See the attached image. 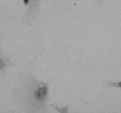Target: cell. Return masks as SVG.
<instances>
[{"label":"cell","instance_id":"cell-1","mask_svg":"<svg viewBox=\"0 0 121 113\" xmlns=\"http://www.w3.org/2000/svg\"><path fill=\"white\" fill-rule=\"evenodd\" d=\"M18 104L28 113H41L48 111L49 85L39 80L30 71L19 78L14 90Z\"/></svg>","mask_w":121,"mask_h":113},{"label":"cell","instance_id":"cell-2","mask_svg":"<svg viewBox=\"0 0 121 113\" xmlns=\"http://www.w3.org/2000/svg\"><path fill=\"white\" fill-rule=\"evenodd\" d=\"M25 6H28L27 11L23 17L24 21L26 23L31 22L36 18L41 0H22Z\"/></svg>","mask_w":121,"mask_h":113},{"label":"cell","instance_id":"cell-5","mask_svg":"<svg viewBox=\"0 0 121 113\" xmlns=\"http://www.w3.org/2000/svg\"><path fill=\"white\" fill-rule=\"evenodd\" d=\"M106 0H96V4L98 6H102L105 4Z\"/></svg>","mask_w":121,"mask_h":113},{"label":"cell","instance_id":"cell-4","mask_svg":"<svg viewBox=\"0 0 121 113\" xmlns=\"http://www.w3.org/2000/svg\"><path fill=\"white\" fill-rule=\"evenodd\" d=\"M105 86L107 88H116L121 89V81H106Z\"/></svg>","mask_w":121,"mask_h":113},{"label":"cell","instance_id":"cell-3","mask_svg":"<svg viewBox=\"0 0 121 113\" xmlns=\"http://www.w3.org/2000/svg\"><path fill=\"white\" fill-rule=\"evenodd\" d=\"M15 65L11 60V56H8L2 52L1 46H0V73L4 75L9 68Z\"/></svg>","mask_w":121,"mask_h":113}]
</instances>
